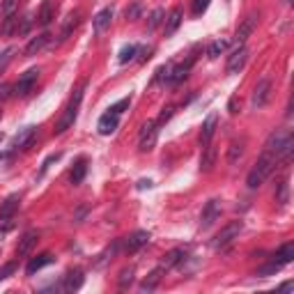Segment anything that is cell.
<instances>
[{
    "instance_id": "6da1fadb",
    "label": "cell",
    "mask_w": 294,
    "mask_h": 294,
    "mask_svg": "<svg viewBox=\"0 0 294 294\" xmlns=\"http://www.w3.org/2000/svg\"><path fill=\"white\" fill-rule=\"evenodd\" d=\"M294 150V136L285 129H276L269 134V138L264 140V152L271 156H276V161L281 159H290Z\"/></svg>"
},
{
    "instance_id": "7a4b0ae2",
    "label": "cell",
    "mask_w": 294,
    "mask_h": 294,
    "mask_svg": "<svg viewBox=\"0 0 294 294\" xmlns=\"http://www.w3.org/2000/svg\"><path fill=\"white\" fill-rule=\"evenodd\" d=\"M85 88H88V80H83V83L78 85V88L74 90V97L69 99L67 108L62 111V117L58 120V124H55V136H62L65 131H69L74 127L76 117H78V106L80 101H83V94H85Z\"/></svg>"
},
{
    "instance_id": "3957f363",
    "label": "cell",
    "mask_w": 294,
    "mask_h": 294,
    "mask_svg": "<svg viewBox=\"0 0 294 294\" xmlns=\"http://www.w3.org/2000/svg\"><path fill=\"white\" fill-rule=\"evenodd\" d=\"M274 165H276V156L262 152V156L258 159V163L253 165V170H250L248 177H246V186L248 188H260L264 182H267L269 175H271Z\"/></svg>"
},
{
    "instance_id": "277c9868",
    "label": "cell",
    "mask_w": 294,
    "mask_h": 294,
    "mask_svg": "<svg viewBox=\"0 0 294 294\" xmlns=\"http://www.w3.org/2000/svg\"><path fill=\"white\" fill-rule=\"evenodd\" d=\"M241 230H244V221H230V223H227V225L219 232V235L214 237V241H212V248H214V250L227 248V246H230L232 241L239 237Z\"/></svg>"
},
{
    "instance_id": "5b68a950",
    "label": "cell",
    "mask_w": 294,
    "mask_h": 294,
    "mask_svg": "<svg viewBox=\"0 0 294 294\" xmlns=\"http://www.w3.org/2000/svg\"><path fill=\"white\" fill-rule=\"evenodd\" d=\"M156 138H159V124L156 120H147L143 127H140V138H138V150L140 152H152L156 145Z\"/></svg>"
},
{
    "instance_id": "8992f818",
    "label": "cell",
    "mask_w": 294,
    "mask_h": 294,
    "mask_svg": "<svg viewBox=\"0 0 294 294\" xmlns=\"http://www.w3.org/2000/svg\"><path fill=\"white\" fill-rule=\"evenodd\" d=\"M37 78H39V69L37 67H32V69H28L26 74H21L18 76V80L14 83V97H28V94L32 92V88H35V83H37Z\"/></svg>"
},
{
    "instance_id": "52a82bcc",
    "label": "cell",
    "mask_w": 294,
    "mask_h": 294,
    "mask_svg": "<svg viewBox=\"0 0 294 294\" xmlns=\"http://www.w3.org/2000/svg\"><path fill=\"white\" fill-rule=\"evenodd\" d=\"M269 99H271V78L264 76V78H260L258 85H255L250 103H253V108H264L269 103Z\"/></svg>"
},
{
    "instance_id": "ba28073f",
    "label": "cell",
    "mask_w": 294,
    "mask_h": 294,
    "mask_svg": "<svg viewBox=\"0 0 294 294\" xmlns=\"http://www.w3.org/2000/svg\"><path fill=\"white\" fill-rule=\"evenodd\" d=\"M246 60H248V49H246L244 44H239V46H237V49L230 53V58H227L225 72H227V74H239L241 69H244Z\"/></svg>"
},
{
    "instance_id": "9c48e42d",
    "label": "cell",
    "mask_w": 294,
    "mask_h": 294,
    "mask_svg": "<svg viewBox=\"0 0 294 294\" xmlns=\"http://www.w3.org/2000/svg\"><path fill=\"white\" fill-rule=\"evenodd\" d=\"M258 18H260V14L250 12L248 16H246L244 21L239 23V28H237V32H235V41H237V44H244V41L248 39L250 35H253L255 26H258Z\"/></svg>"
},
{
    "instance_id": "30bf717a",
    "label": "cell",
    "mask_w": 294,
    "mask_h": 294,
    "mask_svg": "<svg viewBox=\"0 0 294 294\" xmlns=\"http://www.w3.org/2000/svg\"><path fill=\"white\" fill-rule=\"evenodd\" d=\"M221 216V205L219 200H209L205 205V209H202V216H200V227L202 230H209L212 225H214L216 221H219Z\"/></svg>"
},
{
    "instance_id": "8fae6325",
    "label": "cell",
    "mask_w": 294,
    "mask_h": 294,
    "mask_svg": "<svg viewBox=\"0 0 294 294\" xmlns=\"http://www.w3.org/2000/svg\"><path fill=\"white\" fill-rule=\"evenodd\" d=\"M147 244H150V232L147 230H136L124 239V250L127 253H136V250H140Z\"/></svg>"
},
{
    "instance_id": "7c38bea8",
    "label": "cell",
    "mask_w": 294,
    "mask_h": 294,
    "mask_svg": "<svg viewBox=\"0 0 294 294\" xmlns=\"http://www.w3.org/2000/svg\"><path fill=\"white\" fill-rule=\"evenodd\" d=\"M117 127H120V115L117 113H103L101 117H99V124H97V131L101 136H113L117 131Z\"/></svg>"
},
{
    "instance_id": "4fadbf2b",
    "label": "cell",
    "mask_w": 294,
    "mask_h": 294,
    "mask_svg": "<svg viewBox=\"0 0 294 294\" xmlns=\"http://www.w3.org/2000/svg\"><path fill=\"white\" fill-rule=\"evenodd\" d=\"M35 134H37V127H26L21 129L12 140V150H30L32 143H35Z\"/></svg>"
},
{
    "instance_id": "5bb4252c",
    "label": "cell",
    "mask_w": 294,
    "mask_h": 294,
    "mask_svg": "<svg viewBox=\"0 0 294 294\" xmlns=\"http://www.w3.org/2000/svg\"><path fill=\"white\" fill-rule=\"evenodd\" d=\"M216 124H219V113H209L200 129V145L202 147L207 143H212V138H214V134H216Z\"/></svg>"
},
{
    "instance_id": "9a60e30c",
    "label": "cell",
    "mask_w": 294,
    "mask_h": 294,
    "mask_svg": "<svg viewBox=\"0 0 294 294\" xmlns=\"http://www.w3.org/2000/svg\"><path fill=\"white\" fill-rule=\"evenodd\" d=\"M216 156H219L216 145L214 143H207L205 150H202V156H200V173H212V170H214Z\"/></svg>"
},
{
    "instance_id": "2e32d148",
    "label": "cell",
    "mask_w": 294,
    "mask_h": 294,
    "mask_svg": "<svg viewBox=\"0 0 294 294\" xmlns=\"http://www.w3.org/2000/svg\"><path fill=\"white\" fill-rule=\"evenodd\" d=\"M37 239H39L37 230H28V232H23L21 239H18V244H16V255H21V258H23V255H28L32 248H35Z\"/></svg>"
},
{
    "instance_id": "e0dca14e",
    "label": "cell",
    "mask_w": 294,
    "mask_h": 294,
    "mask_svg": "<svg viewBox=\"0 0 294 294\" xmlns=\"http://www.w3.org/2000/svg\"><path fill=\"white\" fill-rule=\"evenodd\" d=\"M53 262H55V255L53 253H41V255H37V258H32L30 262H28L26 274H28V276H35L39 269L49 267V264H53Z\"/></svg>"
},
{
    "instance_id": "ac0fdd59",
    "label": "cell",
    "mask_w": 294,
    "mask_h": 294,
    "mask_svg": "<svg viewBox=\"0 0 294 294\" xmlns=\"http://www.w3.org/2000/svg\"><path fill=\"white\" fill-rule=\"evenodd\" d=\"M55 18V0H44L39 7V14H37V23L41 28H49Z\"/></svg>"
},
{
    "instance_id": "d6986e66",
    "label": "cell",
    "mask_w": 294,
    "mask_h": 294,
    "mask_svg": "<svg viewBox=\"0 0 294 294\" xmlns=\"http://www.w3.org/2000/svg\"><path fill=\"white\" fill-rule=\"evenodd\" d=\"M83 269H72V271L65 276V283H62V290L65 292H78L80 287H83Z\"/></svg>"
},
{
    "instance_id": "ffe728a7",
    "label": "cell",
    "mask_w": 294,
    "mask_h": 294,
    "mask_svg": "<svg viewBox=\"0 0 294 294\" xmlns=\"http://www.w3.org/2000/svg\"><path fill=\"white\" fill-rule=\"evenodd\" d=\"M182 16H184L182 9L175 7L173 12L163 18V32H165V37H170V35H175V32H177V28L182 26Z\"/></svg>"
},
{
    "instance_id": "44dd1931",
    "label": "cell",
    "mask_w": 294,
    "mask_h": 294,
    "mask_svg": "<svg viewBox=\"0 0 294 294\" xmlns=\"http://www.w3.org/2000/svg\"><path fill=\"white\" fill-rule=\"evenodd\" d=\"M18 202H21V196L18 193H12V196L5 198V202L0 205V221H9L14 216V212L18 209Z\"/></svg>"
},
{
    "instance_id": "7402d4cb",
    "label": "cell",
    "mask_w": 294,
    "mask_h": 294,
    "mask_svg": "<svg viewBox=\"0 0 294 294\" xmlns=\"http://www.w3.org/2000/svg\"><path fill=\"white\" fill-rule=\"evenodd\" d=\"M78 23H80V12L76 9V12H72L67 18H65V23H62V30H60V39L58 41H67L69 37H72V32L78 28Z\"/></svg>"
},
{
    "instance_id": "603a6c76",
    "label": "cell",
    "mask_w": 294,
    "mask_h": 294,
    "mask_svg": "<svg viewBox=\"0 0 294 294\" xmlns=\"http://www.w3.org/2000/svg\"><path fill=\"white\" fill-rule=\"evenodd\" d=\"M51 41V32H41V35H37V37H32L30 41H28V46H26V55L28 58H32V55H37L41 49H44L46 44Z\"/></svg>"
},
{
    "instance_id": "cb8c5ba5",
    "label": "cell",
    "mask_w": 294,
    "mask_h": 294,
    "mask_svg": "<svg viewBox=\"0 0 294 294\" xmlns=\"http://www.w3.org/2000/svg\"><path fill=\"white\" fill-rule=\"evenodd\" d=\"M193 62H196V55H191V58H188L186 62H182V65H173V74H170V83H182V80L188 76V72H191Z\"/></svg>"
},
{
    "instance_id": "d4e9b609",
    "label": "cell",
    "mask_w": 294,
    "mask_h": 294,
    "mask_svg": "<svg viewBox=\"0 0 294 294\" xmlns=\"http://www.w3.org/2000/svg\"><path fill=\"white\" fill-rule=\"evenodd\" d=\"M184 258H186V250L184 248H173V250H168V253L163 255L161 267H163V271L165 269H173V267H177L179 262H184Z\"/></svg>"
},
{
    "instance_id": "484cf974",
    "label": "cell",
    "mask_w": 294,
    "mask_h": 294,
    "mask_svg": "<svg viewBox=\"0 0 294 294\" xmlns=\"http://www.w3.org/2000/svg\"><path fill=\"white\" fill-rule=\"evenodd\" d=\"M111 21H113V9L111 7H103L97 16L92 18V26H94V32H103L106 28H111Z\"/></svg>"
},
{
    "instance_id": "4316f807",
    "label": "cell",
    "mask_w": 294,
    "mask_h": 294,
    "mask_svg": "<svg viewBox=\"0 0 294 294\" xmlns=\"http://www.w3.org/2000/svg\"><path fill=\"white\" fill-rule=\"evenodd\" d=\"M161 276H163V267H156L154 271H150V276L145 278L143 283H140V292H154L156 290V285L161 283Z\"/></svg>"
},
{
    "instance_id": "83f0119b",
    "label": "cell",
    "mask_w": 294,
    "mask_h": 294,
    "mask_svg": "<svg viewBox=\"0 0 294 294\" xmlns=\"http://www.w3.org/2000/svg\"><path fill=\"white\" fill-rule=\"evenodd\" d=\"M274 260H276L278 264H283V267H285V264H290L292 260H294V244H292V241L283 244L281 248H278V253L274 255Z\"/></svg>"
},
{
    "instance_id": "f1b7e54d",
    "label": "cell",
    "mask_w": 294,
    "mask_h": 294,
    "mask_svg": "<svg viewBox=\"0 0 294 294\" xmlns=\"http://www.w3.org/2000/svg\"><path fill=\"white\" fill-rule=\"evenodd\" d=\"M85 173H88V161L85 159H78L76 161V165L72 168V173H69V179H72V184H80L85 179Z\"/></svg>"
},
{
    "instance_id": "f546056e",
    "label": "cell",
    "mask_w": 294,
    "mask_h": 294,
    "mask_svg": "<svg viewBox=\"0 0 294 294\" xmlns=\"http://www.w3.org/2000/svg\"><path fill=\"white\" fill-rule=\"evenodd\" d=\"M244 145H246L244 140H235V143H230V147H227V163L230 165H235L237 161L244 156V150H246Z\"/></svg>"
},
{
    "instance_id": "4dcf8cb0",
    "label": "cell",
    "mask_w": 294,
    "mask_h": 294,
    "mask_svg": "<svg viewBox=\"0 0 294 294\" xmlns=\"http://www.w3.org/2000/svg\"><path fill=\"white\" fill-rule=\"evenodd\" d=\"M16 26H18V16L16 14H9V16L3 18V26H0V35L3 37H12L16 32Z\"/></svg>"
},
{
    "instance_id": "1f68e13d",
    "label": "cell",
    "mask_w": 294,
    "mask_h": 294,
    "mask_svg": "<svg viewBox=\"0 0 294 294\" xmlns=\"http://www.w3.org/2000/svg\"><path fill=\"white\" fill-rule=\"evenodd\" d=\"M227 46H230V41H227V39H214V41L209 44V49H207V58H209V60H216L221 53H225Z\"/></svg>"
},
{
    "instance_id": "d6a6232c",
    "label": "cell",
    "mask_w": 294,
    "mask_h": 294,
    "mask_svg": "<svg viewBox=\"0 0 294 294\" xmlns=\"http://www.w3.org/2000/svg\"><path fill=\"white\" fill-rule=\"evenodd\" d=\"M276 202L278 205H287L290 202V184H287V177H283L276 186Z\"/></svg>"
},
{
    "instance_id": "836d02e7",
    "label": "cell",
    "mask_w": 294,
    "mask_h": 294,
    "mask_svg": "<svg viewBox=\"0 0 294 294\" xmlns=\"http://www.w3.org/2000/svg\"><path fill=\"white\" fill-rule=\"evenodd\" d=\"M134 274H136L134 267H124V269H122L120 276H117V285H120V290H127V287L134 283Z\"/></svg>"
},
{
    "instance_id": "e575fe53",
    "label": "cell",
    "mask_w": 294,
    "mask_h": 294,
    "mask_svg": "<svg viewBox=\"0 0 294 294\" xmlns=\"http://www.w3.org/2000/svg\"><path fill=\"white\" fill-rule=\"evenodd\" d=\"M281 269H283V264H278L276 260H271V262H267V264H264V267H260V269H258V276H260V278L276 276V274L281 271Z\"/></svg>"
},
{
    "instance_id": "d590c367",
    "label": "cell",
    "mask_w": 294,
    "mask_h": 294,
    "mask_svg": "<svg viewBox=\"0 0 294 294\" xmlns=\"http://www.w3.org/2000/svg\"><path fill=\"white\" fill-rule=\"evenodd\" d=\"M163 16H165V12L161 7H156L154 12L150 14V23H147V32H154L156 28L161 26V21H163Z\"/></svg>"
},
{
    "instance_id": "8d00e7d4",
    "label": "cell",
    "mask_w": 294,
    "mask_h": 294,
    "mask_svg": "<svg viewBox=\"0 0 294 294\" xmlns=\"http://www.w3.org/2000/svg\"><path fill=\"white\" fill-rule=\"evenodd\" d=\"M138 51H140V49H138V46H136V44H127L124 49L120 51V62H122V65L131 62V60L136 58V53H138Z\"/></svg>"
},
{
    "instance_id": "74e56055",
    "label": "cell",
    "mask_w": 294,
    "mask_h": 294,
    "mask_svg": "<svg viewBox=\"0 0 294 294\" xmlns=\"http://www.w3.org/2000/svg\"><path fill=\"white\" fill-rule=\"evenodd\" d=\"M140 12H143V3H140V0H136V3H131L129 7H127L124 16L129 18V21H138V18H140Z\"/></svg>"
},
{
    "instance_id": "f35d334b",
    "label": "cell",
    "mask_w": 294,
    "mask_h": 294,
    "mask_svg": "<svg viewBox=\"0 0 294 294\" xmlns=\"http://www.w3.org/2000/svg\"><path fill=\"white\" fill-rule=\"evenodd\" d=\"M14 53H16V49H14V46H7V49H5L3 53H0V74H3L5 69H7V65H9V62H12Z\"/></svg>"
},
{
    "instance_id": "ab89813d",
    "label": "cell",
    "mask_w": 294,
    "mask_h": 294,
    "mask_svg": "<svg viewBox=\"0 0 294 294\" xmlns=\"http://www.w3.org/2000/svg\"><path fill=\"white\" fill-rule=\"evenodd\" d=\"M16 267H18V262H7L5 267H0V283L7 281V278L12 276L14 271H16Z\"/></svg>"
},
{
    "instance_id": "60d3db41",
    "label": "cell",
    "mask_w": 294,
    "mask_h": 294,
    "mask_svg": "<svg viewBox=\"0 0 294 294\" xmlns=\"http://www.w3.org/2000/svg\"><path fill=\"white\" fill-rule=\"evenodd\" d=\"M212 0H193V16H200V14L207 12Z\"/></svg>"
},
{
    "instance_id": "b9f144b4",
    "label": "cell",
    "mask_w": 294,
    "mask_h": 294,
    "mask_svg": "<svg viewBox=\"0 0 294 294\" xmlns=\"http://www.w3.org/2000/svg\"><path fill=\"white\" fill-rule=\"evenodd\" d=\"M30 28H32V16L28 14V16L21 18V26H16V32H18V35H28V32H30Z\"/></svg>"
},
{
    "instance_id": "7bdbcfd3",
    "label": "cell",
    "mask_w": 294,
    "mask_h": 294,
    "mask_svg": "<svg viewBox=\"0 0 294 294\" xmlns=\"http://www.w3.org/2000/svg\"><path fill=\"white\" fill-rule=\"evenodd\" d=\"M129 103H131V97L120 99L117 103H113V106H111V113H117V115H120V113H124L127 108H129Z\"/></svg>"
},
{
    "instance_id": "ee69618b",
    "label": "cell",
    "mask_w": 294,
    "mask_h": 294,
    "mask_svg": "<svg viewBox=\"0 0 294 294\" xmlns=\"http://www.w3.org/2000/svg\"><path fill=\"white\" fill-rule=\"evenodd\" d=\"M18 9V0H3V14L9 16V14H16Z\"/></svg>"
},
{
    "instance_id": "f6af8a7d",
    "label": "cell",
    "mask_w": 294,
    "mask_h": 294,
    "mask_svg": "<svg viewBox=\"0 0 294 294\" xmlns=\"http://www.w3.org/2000/svg\"><path fill=\"white\" fill-rule=\"evenodd\" d=\"M173 65H175V62H168V65H163V67L159 69V80H163V83H170V74H173Z\"/></svg>"
},
{
    "instance_id": "bcb514c9",
    "label": "cell",
    "mask_w": 294,
    "mask_h": 294,
    "mask_svg": "<svg viewBox=\"0 0 294 294\" xmlns=\"http://www.w3.org/2000/svg\"><path fill=\"white\" fill-rule=\"evenodd\" d=\"M173 111H175V108L173 106H165L163 108V111H161V115H159V120H156V124H163V122H168L170 120V117H173Z\"/></svg>"
},
{
    "instance_id": "7dc6e473",
    "label": "cell",
    "mask_w": 294,
    "mask_h": 294,
    "mask_svg": "<svg viewBox=\"0 0 294 294\" xmlns=\"http://www.w3.org/2000/svg\"><path fill=\"white\" fill-rule=\"evenodd\" d=\"M60 156H62V152H55V154H51V156H49V159H46V161H44V163H41V173H44V170H46V168H49V165H51V163H53V161H58V159H60Z\"/></svg>"
},
{
    "instance_id": "c3c4849f",
    "label": "cell",
    "mask_w": 294,
    "mask_h": 294,
    "mask_svg": "<svg viewBox=\"0 0 294 294\" xmlns=\"http://www.w3.org/2000/svg\"><path fill=\"white\" fill-rule=\"evenodd\" d=\"M12 94V85H7V83H3L0 85V101H5V99Z\"/></svg>"
},
{
    "instance_id": "681fc988",
    "label": "cell",
    "mask_w": 294,
    "mask_h": 294,
    "mask_svg": "<svg viewBox=\"0 0 294 294\" xmlns=\"http://www.w3.org/2000/svg\"><path fill=\"white\" fill-rule=\"evenodd\" d=\"M227 111L235 115V113H239V108H237V97H230V101H227Z\"/></svg>"
},
{
    "instance_id": "f907efd6",
    "label": "cell",
    "mask_w": 294,
    "mask_h": 294,
    "mask_svg": "<svg viewBox=\"0 0 294 294\" xmlns=\"http://www.w3.org/2000/svg\"><path fill=\"white\" fill-rule=\"evenodd\" d=\"M278 290H281V292H290V290H294V283H283Z\"/></svg>"
},
{
    "instance_id": "816d5d0a",
    "label": "cell",
    "mask_w": 294,
    "mask_h": 294,
    "mask_svg": "<svg viewBox=\"0 0 294 294\" xmlns=\"http://www.w3.org/2000/svg\"><path fill=\"white\" fill-rule=\"evenodd\" d=\"M138 188H152V182H150V179H140V182H138Z\"/></svg>"
},
{
    "instance_id": "f5cc1de1",
    "label": "cell",
    "mask_w": 294,
    "mask_h": 294,
    "mask_svg": "<svg viewBox=\"0 0 294 294\" xmlns=\"http://www.w3.org/2000/svg\"><path fill=\"white\" fill-rule=\"evenodd\" d=\"M3 140H5V134H3V131H0V143H3Z\"/></svg>"
},
{
    "instance_id": "db71d44e",
    "label": "cell",
    "mask_w": 294,
    "mask_h": 294,
    "mask_svg": "<svg viewBox=\"0 0 294 294\" xmlns=\"http://www.w3.org/2000/svg\"><path fill=\"white\" fill-rule=\"evenodd\" d=\"M5 159H7V154H0V161H5Z\"/></svg>"
},
{
    "instance_id": "11a10c76",
    "label": "cell",
    "mask_w": 294,
    "mask_h": 294,
    "mask_svg": "<svg viewBox=\"0 0 294 294\" xmlns=\"http://www.w3.org/2000/svg\"><path fill=\"white\" fill-rule=\"evenodd\" d=\"M0 117H3V108H0Z\"/></svg>"
},
{
    "instance_id": "9f6ffc18",
    "label": "cell",
    "mask_w": 294,
    "mask_h": 294,
    "mask_svg": "<svg viewBox=\"0 0 294 294\" xmlns=\"http://www.w3.org/2000/svg\"><path fill=\"white\" fill-rule=\"evenodd\" d=\"M285 3H292V0H285Z\"/></svg>"
}]
</instances>
